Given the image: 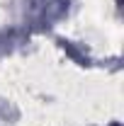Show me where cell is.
Instances as JSON below:
<instances>
[{
    "label": "cell",
    "mask_w": 124,
    "mask_h": 126,
    "mask_svg": "<svg viewBox=\"0 0 124 126\" xmlns=\"http://www.w3.org/2000/svg\"><path fill=\"white\" fill-rule=\"evenodd\" d=\"M114 126H119V124H114Z\"/></svg>",
    "instance_id": "1"
}]
</instances>
